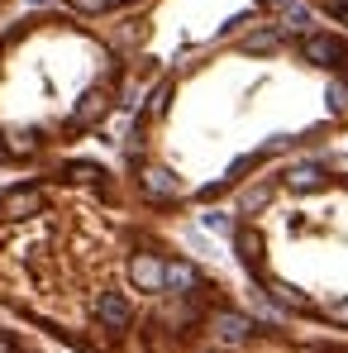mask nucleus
Listing matches in <instances>:
<instances>
[{"mask_svg": "<svg viewBox=\"0 0 348 353\" xmlns=\"http://www.w3.org/2000/svg\"><path fill=\"white\" fill-rule=\"evenodd\" d=\"M267 292H272V301H277L282 310H305V296L296 292V287H287V282H272Z\"/></svg>", "mask_w": 348, "mask_h": 353, "instance_id": "obj_13", "label": "nucleus"}, {"mask_svg": "<svg viewBox=\"0 0 348 353\" xmlns=\"http://www.w3.org/2000/svg\"><path fill=\"white\" fill-rule=\"evenodd\" d=\"M96 325L110 330V334H124V330L134 325V305H129L119 292H105L101 301H96Z\"/></svg>", "mask_w": 348, "mask_h": 353, "instance_id": "obj_1", "label": "nucleus"}, {"mask_svg": "<svg viewBox=\"0 0 348 353\" xmlns=\"http://www.w3.org/2000/svg\"><path fill=\"white\" fill-rule=\"evenodd\" d=\"M39 5H48V0H39Z\"/></svg>", "mask_w": 348, "mask_h": 353, "instance_id": "obj_24", "label": "nucleus"}, {"mask_svg": "<svg viewBox=\"0 0 348 353\" xmlns=\"http://www.w3.org/2000/svg\"><path fill=\"white\" fill-rule=\"evenodd\" d=\"M320 181H325V172H320L315 163H296L287 172V186H296V191H315Z\"/></svg>", "mask_w": 348, "mask_h": 353, "instance_id": "obj_10", "label": "nucleus"}, {"mask_svg": "<svg viewBox=\"0 0 348 353\" xmlns=\"http://www.w3.org/2000/svg\"><path fill=\"white\" fill-rule=\"evenodd\" d=\"M329 320H339V325H348V301H339V305H329Z\"/></svg>", "mask_w": 348, "mask_h": 353, "instance_id": "obj_21", "label": "nucleus"}, {"mask_svg": "<svg viewBox=\"0 0 348 353\" xmlns=\"http://www.w3.org/2000/svg\"><path fill=\"white\" fill-rule=\"evenodd\" d=\"M325 101H329V110H334V115H348V81H329Z\"/></svg>", "mask_w": 348, "mask_h": 353, "instance_id": "obj_14", "label": "nucleus"}, {"mask_svg": "<svg viewBox=\"0 0 348 353\" xmlns=\"http://www.w3.org/2000/svg\"><path fill=\"white\" fill-rule=\"evenodd\" d=\"M248 168H253V158H238V163H234V168H229V176H225V181H238V176L248 172Z\"/></svg>", "mask_w": 348, "mask_h": 353, "instance_id": "obj_20", "label": "nucleus"}, {"mask_svg": "<svg viewBox=\"0 0 348 353\" xmlns=\"http://www.w3.org/2000/svg\"><path fill=\"white\" fill-rule=\"evenodd\" d=\"M5 153H10V158L39 153V134H34V129H10V134H5Z\"/></svg>", "mask_w": 348, "mask_h": 353, "instance_id": "obj_9", "label": "nucleus"}, {"mask_svg": "<svg viewBox=\"0 0 348 353\" xmlns=\"http://www.w3.org/2000/svg\"><path fill=\"white\" fill-rule=\"evenodd\" d=\"M258 205H267V191H248L243 196V210H258Z\"/></svg>", "mask_w": 348, "mask_h": 353, "instance_id": "obj_19", "label": "nucleus"}, {"mask_svg": "<svg viewBox=\"0 0 348 353\" xmlns=\"http://www.w3.org/2000/svg\"><path fill=\"white\" fill-rule=\"evenodd\" d=\"M210 330H215L225 344H243V339H253V320L238 315V310H215V315H210Z\"/></svg>", "mask_w": 348, "mask_h": 353, "instance_id": "obj_7", "label": "nucleus"}, {"mask_svg": "<svg viewBox=\"0 0 348 353\" xmlns=\"http://www.w3.org/2000/svg\"><path fill=\"white\" fill-rule=\"evenodd\" d=\"M234 243H238V258H243L248 268H258V253H263V239H258V230H238V234H234Z\"/></svg>", "mask_w": 348, "mask_h": 353, "instance_id": "obj_11", "label": "nucleus"}, {"mask_svg": "<svg viewBox=\"0 0 348 353\" xmlns=\"http://www.w3.org/2000/svg\"><path fill=\"white\" fill-rule=\"evenodd\" d=\"M300 58L315 62V67H344L348 53L339 48V39H325V34H310L305 43H300Z\"/></svg>", "mask_w": 348, "mask_h": 353, "instance_id": "obj_5", "label": "nucleus"}, {"mask_svg": "<svg viewBox=\"0 0 348 353\" xmlns=\"http://www.w3.org/2000/svg\"><path fill=\"white\" fill-rule=\"evenodd\" d=\"M129 277H134L139 292H167V263L153 258V253H139V258L129 263Z\"/></svg>", "mask_w": 348, "mask_h": 353, "instance_id": "obj_2", "label": "nucleus"}, {"mask_svg": "<svg viewBox=\"0 0 348 353\" xmlns=\"http://www.w3.org/2000/svg\"><path fill=\"white\" fill-rule=\"evenodd\" d=\"M243 48H248V53H272V48H277V34H253Z\"/></svg>", "mask_w": 348, "mask_h": 353, "instance_id": "obj_16", "label": "nucleus"}, {"mask_svg": "<svg viewBox=\"0 0 348 353\" xmlns=\"http://www.w3.org/2000/svg\"><path fill=\"white\" fill-rule=\"evenodd\" d=\"M39 205H43V196L34 186H10L0 196V220H29V215H39Z\"/></svg>", "mask_w": 348, "mask_h": 353, "instance_id": "obj_4", "label": "nucleus"}, {"mask_svg": "<svg viewBox=\"0 0 348 353\" xmlns=\"http://www.w3.org/2000/svg\"><path fill=\"white\" fill-rule=\"evenodd\" d=\"M315 5H320L325 14H334L339 24H348V0H315Z\"/></svg>", "mask_w": 348, "mask_h": 353, "instance_id": "obj_17", "label": "nucleus"}, {"mask_svg": "<svg viewBox=\"0 0 348 353\" xmlns=\"http://www.w3.org/2000/svg\"><path fill=\"white\" fill-rule=\"evenodd\" d=\"M167 287H172V292H201L205 282H201L196 263H186V258H172V263H167Z\"/></svg>", "mask_w": 348, "mask_h": 353, "instance_id": "obj_8", "label": "nucleus"}, {"mask_svg": "<svg viewBox=\"0 0 348 353\" xmlns=\"http://www.w3.org/2000/svg\"><path fill=\"white\" fill-rule=\"evenodd\" d=\"M5 158H10V153H5V134H0V163H5Z\"/></svg>", "mask_w": 348, "mask_h": 353, "instance_id": "obj_23", "label": "nucleus"}, {"mask_svg": "<svg viewBox=\"0 0 348 353\" xmlns=\"http://www.w3.org/2000/svg\"><path fill=\"white\" fill-rule=\"evenodd\" d=\"M105 115H110V91L105 86H91V91H81V101L72 110V129H91V124H101Z\"/></svg>", "mask_w": 348, "mask_h": 353, "instance_id": "obj_3", "label": "nucleus"}, {"mask_svg": "<svg viewBox=\"0 0 348 353\" xmlns=\"http://www.w3.org/2000/svg\"><path fill=\"white\" fill-rule=\"evenodd\" d=\"M62 176H72V181H86V186H101V181H105V172H101L96 163H67V168H62Z\"/></svg>", "mask_w": 348, "mask_h": 353, "instance_id": "obj_12", "label": "nucleus"}, {"mask_svg": "<svg viewBox=\"0 0 348 353\" xmlns=\"http://www.w3.org/2000/svg\"><path fill=\"white\" fill-rule=\"evenodd\" d=\"M167 101H172V86H158V91H153V101H148V115H163V110H167Z\"/></svg>", "mask_w": 348, "mask_h": 353, "instance_id": "obj_18", "label": "nucleus"}, {"mask_svg": "<svg viewBox=\"0 0 348 353\" xmlns=\"http://www.w3.org/2000/svg\"><path fill=\"white\" fill-rule=\"evenodd\" d=\"M201 225L210 230V234H234V220L225 210H210V215H201Z\"/></svg>", "mask_w": 348, "mask_h": 353, "instance_id": "obj_15", "label": "nucleus"}, {"mask_svg": "<svg viewBox=\"0 0 348 353\" xmlns=\"http://www.w3.org/2000/svg\"><path fill=\"white\" fill-rule=\"evenodd\" d=\"M139 186H143V196H148V201H158V205H167V201L181 196V181H176L167 168H143Z\"/></svg>", "mask_w": 348, "mask_h": 353, "instance_id": "obj_6", "label": "nucleus"}, {"mask_svg": "<svg viewBox=\"0 0 348 353\" xmlns=\"http://www.w3.org/2000/svg\"><path fill=\"white\" fill-rule=\"evenodd\" d=\"M0 353H19V344H14V339H10L5 330H0Z\"/></svg>", "mask_w": 348, "mask_h": 353, "instance_id": "obj_22", "label": "nucleus"}]
</instances>
